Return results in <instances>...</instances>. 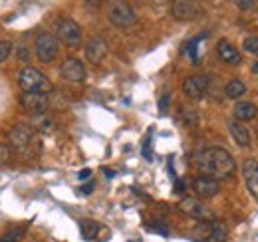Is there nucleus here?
Masks as SVG:
<instances>
[{"label":"nucleus","mask_w":258,"mask_h":242,"mask_svg":"<svg viewBox=\"0 0 258 242\" xmlns=\"http://www.w3.org/2000/svg\"><path fill=\"white\" fill-rule=\"evenodd\" d=\"M195 165L205 173V177H219V179H226L232 177L236 171V163L230 157V153L221 147H209L203 149L195 155Z\"/></svg>","instance_id":"obj_1"},{"label":"nucleus","mask_w":258,"mask_h":242,"mask_svg":"<svg viewBox=\"0 0 258 242\" xmlns=\"http://www.w3.org/2000/svg\"><path fill=\"white\" fill-rule=\"evenodd\" d=\"M18 84L24 93H50L52 91V82L32 66H26L18 74Z\"/></svg>","instance_id":"obj_2"},{"label":"nucleus","mask_w":258,"mask_h":242,"mask_svg":"<svg viewBox=\"0 0 258 242\" xmlns=\"http://www.w3.org/2000/svg\"><path fill=\"white\" fill-rule=\"evenodd\" d=\"M107 18H109V22H111L115 28H121V30L131 28V26L137 22V16H135L133 8H131L129 4H125V2H113V4L109 6Z\"/></svg>","instance_id":"obj_3"},{"label":"nucleus","mask_w":258,"mask_h":242,"mask_svg":"<svg viewBox=\"0 0 258 242\" xmlns=\"http://www.w3.org/2000/svg\"><path fill=\"white\" fill-rule=\"evenodd\" d=\"M179 211L185 212L187 216H191L199 222H213L215 220V212L211 211L205 203H201L197 199H183L179 203Z\"/></svg>","instance_id":"obj_4"},{"label":"nucleus","mask_w":258,"mask_h":242,"mask_svg":"<svg viewBox=\"0 0 258 242\" xmlns=\"http://www.w3.org/2000/svg\"><path fill=\"white\" fill-rule=\"evenodd\" d=\"M36 56L40 58V62H44V64H50V62L58 56V40H56L54 34L42 32L36 38Z\"/></svg>","instance_id":"obj_5"},{"label":"nucleus","mask_w":258,"mask_h":242,"mask_svg":"<svg viewBox=\"0 0 258 242\" xmlns=\"http://www.w3.org/2000/svg\"><path fill=\"white\" fill-rule=\"evenodd\" d=\"M58 38L64 44L76 48V46L82 44V28L78 26V22H74L70 18H64V20L58 22Z\"/></svg>","instance_id":"obj_6"},{"label":"nucleus","mask_w":258,"mask_h":242,"mask_svg":"<svg viewBox=\"0 0 258 242\" xmlns=\"http://www.w3.org/2000/svg\"><path fill=\"white\" fill-rule=\"evenodd\" d=\"M60 74H62L64 80L72 82V84H78V82L86 80V68L78 58H66L62 68H60Z\"/></svg>","instance_id":"obj_7"},{"label":"nucleus","mask_w":258,"mask_h":242,"mask_svg":"<svg viewBox=\"0 0 258 242\" xmlns=\"http://www.w3.org/2000/svg\"><path fill=\"white\" fill-rule=\"evenodd\" d=\"M171 14L177 20H195L197 16H201V6L195 2H173Z\"/></svg>","instance_id":"obj_8"},{"label":"nucleus","mask_w":258,"mask_h":242,"mask_svg":"<svg viewBox=\"0 0 258 242\" xmlns=\"http://www.w3.org/2000/svg\"><path fill=\"white\" fill-rule=\"evenodd\" d=\"M207 86H209V78L207 76H193L183 84V91L191 99H201L207 93Z\"/></svg>","instance_id":"obj_9"},{"label":"nucleus","mask_w":258,"mask_h":242,"mask_svg":"<svg viewBox=\"0 0 258 242\" xmlns=\"http://www.w3.org/2000/svg\"><path fill=\"white\" fill-rule=\"evenodd\" d=\"M242 177L250 191V195L258 199V163L254 159H246L242 165Z\"/></svg>","instance_id":"obj_10"},{"label":"nucleus","mask_w":258,"mask_h":242,"mask_svg":"<svg viewBox=\"0 0 258 242\" xmlns=\"http://www.w3.org/2000/svg\"><path fill=\"white\" fill-rule=\"evenodd\" d=\"M107 56V44H105V40L103 38H92L90 42H88V46H86V58L92 62V64H101L103 58Z\"/></svg>","instance_id":"obj_11"},{"label":"nucleus","mask_w":258,"mask_h":242,"mask_svg":"<svg viewBox=\"0 0 258 242\" xmlns=\"http://www.w3.org/2000/svg\"><path fill=\"white\" fill-rule=\"evenodd\" d=\"M22 105L24 109L32 111V113H42L48 109L50 105V99L46 93H24L22 95Z\"/></svg>","instance_id":"obj_12"},{"label":"nucleus","mask_w":258,"mask_h":242,"mask_svg":"<svg viewBox=\"0 0 258 242\" xmlns=\"http://www.w3.org/2000/svg\"><path fill=\"white\" fill-rule=\"evenodd\" d=\"M8 141H10L12 147H16V149H24V147H28L30 141H32V129L22 123V125H18V127H14V129L10 131Z\"/></svg>","instance_id":"obj_13"},{"label":"nucleus","mask_w":258,"mask_h":242,"mask_svg":"<svg viewBox=\"0 0 258 242\" xmlns=\"http://www.w3.org/2000/svg\"><path fill=\"white\" fill-rule=\"evenodd\" d=\"M193 189L199 197H205V199H211L215 197L219 191H221V185L217 179H211V177H199L193 181Z\"/></svg>","instance_id":"obj_14"},{"label":"nucleus","mask_w":258,"mask_h":242,"mask_svg":"<svg viewBox=\"0 0 258 242\" xmlns=\"http://www.w3.org/2000/svg\"><path fill=\"white\" fill-rule=\"evenodd\" d=\"M217 52H219V58L228 64V66H238L240 64V54H238V50L230 44V42H226V40H221L219 42V46H217Z\"/></svg>","instance_id":"obj_15"},{"label":"nucleus","mask_w":258,"mask_h":242,"mask_svg":"<svg viewBox=\"0 0 258 242\" xmlns=\"http://www.w3.org/2000/svg\"><path fill=\"white\" fill-rule=\"evenodd\" d=\"M228 131H230L232 139L238 145H242V147H248L250 145V131L240 121H228Z\"/></svg>","instance_id":"obj_16"},{"label":"nucleus","mask_w":258,"mask_h":242,"mask_svg":"<svg viewBox=\"0 0 258 242\" xmlns=\"http://www.w3.org/2000/svg\"><path fill=\"white\" fill-rule=\"evenodd\" d=\"M256 113H258V107L252 101H240V103L234 105V115H236V119L240 121L252 119V117H256Z\"/></svg>","instance_id":"obj_17"},{"label":"nucleus","mask_w":258,"mask_h":242,"mask_svg":"<svg viewBox=\"0 0 258 242\" xmlns=\"http://www.w3.org/2000/svg\"><path fill=\"white\" fill-rule=\"evenodd\" d=\"M228 238V228H226L225 222H219V220H213V228L207 236L205 242H226Z\"/></svg>","instance_id":"obj_18"},{"label":"nucleus","mask_w":258,"mask_h":242,"mask_svg":"<svg viewBox=\"0 0 258 242\" xmlns=\"http://www.w3.org/2000/svg\"><path fill=\"white\" fill-rule=\"evenodd\" d=\"M225 93H226V97H230V99H238V97H242V95L246 93V86H244V82H240V80H232V82L226 84Z\"/></svg>","instance_id":"obj_19"},{"label":"nucleus","mask_w":258,"mask_h":242,"mask_svg":"<svg viewBox=\"0 0 258 242\" xmlns=\"http://www.w3.org/2000/svg\"><path fill=\"white\" fill-rule=\"evenodd\" d=\"M80 228H82V236L84 240H94L96 234L101 230V226L94 220H80Z\"/></svg>","instance_id":"obj_20"},{"label":"nucleus","mask_w":258,"mask_h":242,"mask_svg":"<svg viewBox=\"0 0 258 242\" xmlns=\"http://www.w3.org/2000/svg\"><path fill=\"white\" fill-rule=\"evenodd\" d=\"M242 48H244V52L258 56V36H248V38H244Z\"/></svg>","instance_id":"obj_21"},{"label":"nucleus","mask_w":258,"mask_h":242,"mask_svg":"<svg viewBox=\"0 0 258 242\" xmlns=\"http://www.w3.org/2000/svg\"><path fill=\"white\" fill-rule=\"evenodd\" d=\"M24 236V228H14V230H10L8 234H4L0 242H18L20 238Z\"/></svg>","instance_id":"obj_22"},{"label":"nucleus","mask_w":258,"mask_h":242,"mask_svg":"<svg viewBox=\"0 0 258 242\" xmlns=\"http://www.w3.org/2000/svg\"><path fill=\"white\" fill-rule=\"evenodd\" d=\"M10 54H12V42L2 40V42H0V62H4Z\"/></svg>","instance_id":"obj_23"},{"label":"nucleus","mask_w":258,"mask_h":242,"mask_svg":"<svg viewBox=\"0 0 258 242\" xmlns=\"http://www.w3.org/2000/svg\"><path fill=\"white\" fill-rule=\"evenodd\" d=\"M181 119L185 121V125L195 127V125H197V121H199V117H197V113H195V111H187V109H185V111L181 113Z\"/></svg>","instance_id":"obj_24"},{"label":"nucleus","mask_w":258,"mask_h":242,"mask_svg":"<svg viewBox=\"0 0 258 242\" xmlns=\"http://www.w3.org/2000/svg\"><path fill=\"white\" fill-rule=\"evenodd\" d=\"M197 46H199V38H195L189 42V56H191V62L193 64H199V52H197Z\"/></svg>","instance_id":"obj_25"},{"label":"nucleus","mask_w":258,"mask_h":242,"mask_svg":"<svg viewBox=\"0 0 258 242\" xmlns=\"http://www.w3.org/2000/svg\"><path fill=\"white\" fill-rule=\"evenodd\" d=\"M236 6H238L240 10H252V8L256 6V2H254V0H240V2H236Z\"/></svg>","instance_id":"obj_26"},{"label":"nucleus","mask_w":258,"mask_h":242,"mask_svg":"<svg viewBox=\"0 0 258 242\" xmlns=\"http://www.w3.org/2000/svg\"><path fill=\"white\" fill-rule=\"evenodd\" d=\"M143 157H145L147 161L153 159V155H151V137H147V141H145V145H143Z\"/></svg>","instance_id":"obj_27"},{"label":"nucleus","mask_w":258,"mask_h":242,"mask_svg":"<svg viewBox=\"0 0 258 242\" xmlns=\"http://www.w3.org/2000/svg\"><path fill=\"white\" fill-rule=\"evenodd\" d=\"M169 99H171V97H169V93H165L161 99H159V111H161V113L167 111V107H169Z\"/></svg>","instance_id":"obj_28"},{"label":"nucleus","mask_w":258,"mask_h":242,"mask_svg":"<svg viewBox=\"0 0 258 242\" xmlns=\"http://www.w3.org/2000/svg\"><path fill=\"white\" fill-rule=\"evenodd\" d=\"M18 60L28 62V60H30V52H28L26 48H20V50H18Z\"/></svg>","instance_id":"obj_29"},{"label":"nucleus","mask_w":258,"mask_h":242,"mask_svg":"<svg viewBox=\"0 0 258 242\" xmlns=\"http://www.w3.org/2000/svg\"><path fill=\"white\" fill-rule=\"evenodd\" d=\"M90 175H92V169H84V171H80V175H78V177L84 181V179H88Z\"/></svg>","instance_id":"obj_30"},{"label":"nucleus","mask_w":258,"mask_h":242,"mask_svg":"<svg viewBox=\"0 0 258 242\" xmlns=\"http://www.w3.org/2000/svg\"><path fill=\"white\" fill-rule=\"evenodd\" d=\"M92 191H94V183H88L86 187H82V193H84V195H90Z\"/></svg>","instance_id":"obj_31"},{"label":"nucleus","mask_w":258,"mask_h":242,"mask_svg":"<svg viewBox=\"0 0 258 242\" xmlns=\"http://www.w3.org/2000/svg\"><path fill=\"white\" fill-rule=\"evenodd\" d=\"M252 74H254V76H258V60L252 64Z\"/></svg>","instance_id":"obj_32"}]
</instances>
